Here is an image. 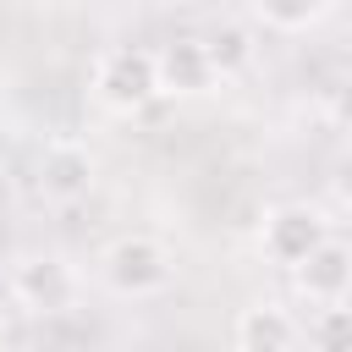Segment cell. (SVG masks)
I'll return each mask as SVG.
<instances>
[{
	"label": "cell",
	"instance_id": "obj_1",
	"mask_svg": "<svg viewBox=\"0 0 352 352\" xmlns=\"http://www.w3.org/2000/svg\"><path fill=\"white\" fill-rule=\"evenodd\" d=\"M88 94L110 116H138L160 99V60L148 44H104L88 66Z\"/></svg>",
	"mask_w": 352,
	"mask_h": 352
},
{
	"label": "cell",
	"instance_id": "obj_2",
	"mask_svg": "<svg viewBox=\"0 0 352 352\" xmlns=\"http://www.w3.org/2000/svg\"><path fill=\"white\" fill-rule=\"evenodd\" d=\"M94 270H99L104 292H116V297H154L176 280V253L154 231H121L116 242H104Z\"/></svg>",
	"mask_w": 352,
	"mask_h": 352
},
{
	"label": "cell",
	"instance_id": "obj_3",
	"mask_svg": "<svg viewBox=\"0 0 352 352\" xmlns=\"http://www.w3.org/2000/svg\"><path fill=\"white\" fill-rule=\"evenodd\" d=\"M330 236H336V231H330L324 209H314V204H275V209H264V220H258V253H264L270 264H280L286 275L302 270Z\"/></svg>",
	"mask_w": 352,
	"mask_h": 352
},
{
	"label": "cell",
	"instance_id": "obj_4",
	"mask_svg": "<svg viewBox=\"0 0 352 352\" xmlns=\"http://www.w3.org/2000/svg\"><path fill=\"white\" fill-rule=\"evenodd\" d=\"M33 182L50 204H82L99 182V154L82 138H50L38 148V176Z\"/></svg>",
	"mask_w": 352,
	"mask_h": 352
},
{
	"label": "cell",
	"instance_id": "obj_5",
	"mask_svg": "<svg viewBox=\"0 0 352 352\" xmlns=\"http://www.w3.org/2000/svg\"><path fill=\"white\" fill-rule=\"evenodd\" d=\"M77 286L82 280L60 253H28L11 264V297L28 314H66L77 302Z\"/></svg>",
	"mask_w": 352,
	"mask_h": 352
},
{
	"label": "cell",
	"instance_id": "obj_6",
	"mask_svg": "<svg viewBox=\"0 0 352 352\" xmlns=\"http://www.w3.org/2000/svg\"><path fill=\"white\" fill-rule=\"evenodd\" d=\"M160 60V94H176V99H192V94H209L220 77H214V60L204 50V33H176L154 50Z\"/></svg>",
	"mask_w": 352,
	"mask_h": 352
},
{
	"label": "cell",
	"instance_id": "obj_7",
	"mask_svg": "<svg viewBox=\"0 0 352 352\" xmlns=\"http://www.w3.org/2000/svg\"><path fill=\"white\" fill-rule=\"evenodd\" d=\"M292 286L308 308H330V302H352V242L330 236L302 270H292Z\"/></svg>",
	"mask_w": 352,
	"mask_h": 352
},
{
	"label": "cell",
	"instance_id": "obj_8",
	"mask_svg": "<svg viewBox=\"0 0 352 352\" xmlns=\"http://www.w3.org/2000/svg\"><path fill=\"white\" fill-rule=\"evenodd\" d=\"M236 352H297L302 341V319L280 302H248L236 314Z\"/></svg>",
	"mask_w": 352,
	"mask_h": 352
},
{
	"label": "cell",
	"instance_id": "obj_9",
	"mask_svg": "<svg viewBox=\"0 0 352 352\" xmlns=\"http://www.w3.org/2000/svg\"><path fill=\"white\" fill-rule=\"evenodd\" d=\"M204 50H209L220 82H226V77H242V72L253 66V55H258V28H253L248 16H220V22L204 28Z\"/></svg>",
	"mask_w": 352,
	"mask_h": 352
},
{
	"label": "cell",
	"instance_id": "obj_10",
	"mask_svg": "<svg viewBox=\"0 0 352 352\" xmlns=\"http://www.w3.org/2000/svg\"><path fill=\"white\" fill-rule=\"evenodd\" d=\"M302 341H308V352H352V302L314 308L302 324Z\"/></svg>",
	"mask_w": 352,
	"mask_h": 352
},
{
	"label": "cell",
	"instance_id": "obj_11",
	"mask_svg": "<svg viewBox=\"0 0 352 352\" xmlns=\"http://www.w3.org/2000/svg\"><path fill=\"white\" fill-rule=\"evenodd\" d=\"M258 33H308L336 16V6H248L242 11Z\"/></svg>",
	"mask_w": 352,
	"mask_h": 352
},
{
	"label": "cell",
	"instance_id": "obj_12",
	"mask_svg": "<svg viewBox=\"0 0 352 352\" xmlns=\"http://www.w3.org/2000/svg\"><path fill=\"white\" fill-rule=\"evenodd\" d=\"M330 198L341 204V209H352V143L336 154V165H330Z\"/></svg>",
	"mask_w": 352,
	"mask_h": 352
},
{
	"label": "cell",
	"instance_id": "obj_13",
	"mask_svg": "<svg viewBox=\"0 0 352 352\" xmlns=\"http://www.w3.org/2000/svg\"><path fill=\"white\" fill-rule=\"evenodd\" d=\"M330 121H336V132H346V143H352V72L330 88Z\"/></svg>",
	"mask_w": 352,
	"mask_h": 352
}]
</instances>
